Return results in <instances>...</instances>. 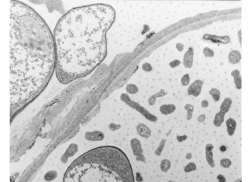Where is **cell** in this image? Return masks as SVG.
I'll list each match as a JSON object with an SVG mask.
<instances>
[{
  "label": "cell",
  "mask_w": 251,
  "mask_h": 182,
  "mask_svg": "<svg viewBox=\"0 0 251 182\" xmlns=\"http://www.w3.org/2000/svg\"><path fill=\"white\" fill-rule=\"evenodd\" d=\"M10 116L43 92L56 70L54 35L42 17L28 5L9 2Z\"/></svg>",
  "instance_id": "1"
},
{
  "label": "cell",
  "mask_w": 251,
  "mask_h": 182,
  "mask_svg": "<svg viewBox=\"0 0 251 182\" xmlns=\"http://www.w3.org/2000/svg\"><path fill=\"white\" fill-rule=\"evenodd\" d=\"M116 19L114 8L91 4L72 9L56 25V76L66 84L92 73L107 54L106 33Z\"/></svg>",
  "instance_id": "2"
},
{
  "label": "cell",
  "mask_w": 251,
  "mask_h": 182,
  "mask_svg": "<svg viewBox=\"0 0 251 182\" xmlns=\"http://www.w3.org/2000/svg\"><path fill=\"white\" fill-rule=\"evenodd\" d=\"M130 162L116 147L90 150L72 162L66 170L65 182H133Z\"/></svg>",
  "instance_id": "3"
},
{
  "label": "cell",
  "mask_w": 251,
  "mask_h": 182,
  "mask_svg": "<svg viewBox=\"0 0 251 182\" xmlns=\"http://www.w3.org/2000/svg\"><path fill=\"white\" fill-rule=\"evenodd\" d=\"M121 100L123 101L126 104H127L128 105H129L130 107H132V108H136L138 112H140V113H141L142 115H143L144 116L147 118L148 120L150 121H152V122H154V121H157V118H156L153 115L150 114V113L148 112V111H147L144 108H143L142 106H140L139 104H137V103H135L134 102H133V101H131V99L129 98V97L127 95V94H122L121 95Z\"/></svg>",
  "instance_id": "4"
},
{
  "label": "cell",
  "mask_w": 251,
  "mask_h": 182,
  "mask_svg": "<svg viewBox=\"0 0 251 182\" xmlns=\"http://www.w3.org/2000/svg\"><path fill=\"white\" fill-rule=\"evenodd\" d=\"M203 82L201 80H195L191 85H189L188 89V94L194 97H198L202 92Z\"/></svg>",
  "instance_id": "5"
},
{
  "label": "cell",
  "mask_w": 251,
  "mask_h": 182,
  "mask_svg": "<svg viewBox=\"0 0 251 182\" xmlns=\"http://www.w3.org/2000/svg\"><path fill=\"white\" fill-rule=\"evenodd\" d=\"M131 148L133 150V154L137 157V160H140V157H143V149L140 140L137 138H133L130 142Z\"/></svg>",
  "instance_id": "6"
},
{
  "label": "cell",
  "mask_w": 251,
  "mask_h": 182,
  "mask_svg": "<svg viewBox=\"0 0 251 182\" xmlns=\"http://www.w3.org/2000/svg\"><path fill=\"white\" fill-rule=\"evenodd\" d=\"M85 138L88 141H102L104 139L105 135L101 131L86 132L85 133Z\"/></svg>",
  "instance_id": "7"
},
{
  "label": "cell",
  "mask_w": 251,
  "mask_h": 182,
  "mask_svg": "<svg viewBox=\"0 0 251 182\" xmlns=\"http://www.w3.org/2000/svg\"><path fill=\"white\" fill-rule=\"evenodd\" d=\"M78 150V146L77 145V144H75V143H72V144L68 147V148L67 149L65 153L64 154V155L62 156V157H61L62 163H64V164L67 163L68 157H73V156L77 153Z\"/></svg>",
  "instance_id": "8"
},
{
  "label": "cell",
  "mask_w": 251,
  "mask_h": 182,
  "mask_svg": "<svg viewBox=\"0 0 251 182\" xmlns=\"http://www.w3.org/2000/svg\"><path fill=\"white\" fill-rule=\"evenodd\" d=\"M193 58H194V50L192 47H189L188 51L186 52L184 56V66L187 68H191L193 65Z\"/></svg>",
  "instance_id": "9"
},
{
  "label": "cell",
  "mask_w": 251,
  "mask_h": 182,
  "mask_svg": "<svg viewBox=\"0 0 251 182\" xmlns=\"http://www.w3.org/2000/svg\"><path fill=\"white\" fill-rule=\"evenodd\" d=\"M137 131L138 134L143 138H149L151 136L150 129L143 123H140L137 125Z\"/></svg>",
  "instance_id": "10"
},
{
  "label": "cell",
  "mask_w": 251,
  "mask_h": 182,
  "mask_svg": "<svg viewBox=\"0 0 251 182\" xmlns=\"http://www.w3.org/2000/svg\"><path fill=\"white\" fill-rule=\"evenodd\" d=\"M213 145L211 143L207 144L205 147V157H206V160L208 162V164L212 167L214 168L215 167V162L213 160V153H212V149H213Z\"/></svg>",
  "instance_id": "11"
},
{
  "label": "cell",
  "mask_w": 251,
  "mask_h": 182,
  "mask_svg": "<svg viewBox=\"0 0 251 182\" xmlns=\"http://www.w3.org/2000/svg\"><path fill=\"white\" fill-rule=\"evenodd\" d=\"M226 125L227 127V133L229 136H233L237 128V122L232 118H229L226 121Z\"/></svg>",
  "instance_id": "12"
},
{
  "label": "cell",
  "mask_w": 251,
  "mask_h": 182,
  "mask_svg": "<svg viewBox=\"0 0 251 182\" xmlns=\"http://www.w3.org/2000/svg\"><path fill=\"white\" fill-rule=\"evenodd\" d=\"M176 110V107L173 104H165L162 105L160 107V112L163 115H169L173 113Z\"/></svg>",
  "instance_id": "13"
},
{
  "label": "cell",
  "mask_w": 251,
  "mask_h": 182,
  "mask_svg": "<svg viewBox=\"0 0 251 182\" xmlns=\"http://www.w3.org/2000/svg\"><path fill=\"white\" fill-rule=\"evenodd\" d=\"M231 75L234 78V82L236 88L238 89H240L242 87V79H241L240 72L239 70H234L231 72Z\"/></svg>",
  "instance_id": "14"
},
{
  "label": "cell",
  "mask_w": 251,
  "mask_h": 182,
  "mask_svg": "<svg viewBox=\"0 0 251 182\" xmlns=\"http://www.w3.org/2000/svg\"><path fill=\"white\" fill-rule=\"evenodd\" d=\"M241 60V54L238 51H233L229 54V61L232 64H238Z\"/></svg>",
  "instance_id": "15"
},
{
  "label": "cell",
  "mask_w": 251,
  "mask_h": 182,
  "mask_svg": "<svg viewBox=\"0 0 251 182\" xmlns=\"http://www.w3.org/2000/svg\"><path fill=\"white\" fill-rule=\"evenodd\" d=\"M231 105H232V100H231V98H225L224 100H223V103H222V105H221L220 112H222V113H224V114L227 113H228V111L229 110V108H230Z\"/></svg>",
  "instance_id": "16"
},
{
  "label": "cell",
  "mask_w": 251,
  "mask_h": 182,
  "mask_svg": "<svg viewBox=\"0 0 251 182\" xmlns=\"http://www.w3.org/2000/svg\"><path fill=\"white\" fill-rule=\"evenodd\" d=\"M224 116L225 114L222 112L216 113L214 120H213V125L216 127H220L223 123H224Z\"/></svg>",
  "instance_id": "17"
},
{
  "label": "cell",
  "mask_w": 251,
  "mask_h": 182,
  "mask_svg": "<svg viewBox=\"0 0 251 182\" xmlns=\"http://www.w3.org/2000/svg\"><path fill=\"white\" fill-rule=\"evenodd\" d=\"M171 166V163L169 160L163 159L161 162V170L163 172H167L170 170Z\"/></svg>",
  "instance_id": "18"
},
{
  "label": "cell",
  "mask_w": 251,
  "mask_h": 182,
  "mask_svg": "<svg viewBox=\"0 0 251 182\" xmlns=\"http://www.w3.org/2000/svg\"><path fill=\"white\" fill-rule=\"evenodd\" d=\"M57 177V172L55 170H51L48 171L47 174L44 175V180L47 181H51L54 180Z\"/></svg>",
  "instance_id": "19"
},
{
  "label": "cell",
  "mask_w": 251,
  "mask_h": 182,
  "mask_svg": "<svg viewBox=\"0 0 251 182\" xmlns=\"http://www.w3.org/2000/svg\"><path fill=\"white\" fill-rule=\"evenodd\" d=\"M126 91H127V93H129V94L134 95L138 92L139 89H138V88H137V86L135 85V84H128L127 86H126Z\"/></svg>",
  "instance_id": "20"
},
{
  "label": "cell",
  "mask_w": 251,
  "mask_h": 182,
  "mask_svg": "<svg viewBox=\"0 0 251 182\" xmlns=\"http://www.w3.org/2000/svg\"><path fill=\"white\" fill-rule=\"evenodd\" d=\"M209 94L212 96V98L215 102H218L220 99V92L217 88H212L209 91Z\"/></svg>",
  "instance_id": "21"
},
{
  "label": "cell",
  "mask_w": 251,
  "mask_h": 182,
  "mask_svg": "<svg viewBox=\"0 0 251 182\" xmlns=\"http://www.w3.org/2000/svg\"><path fill=\"white\" fill-rule=\"evenodd\" d=\"M167 94V92L164 90H161L157 94L153 95V96H151L150 98H149V100H148V102H149L150 105H154V103H155V99L156 98L155 97H160V96H163V95H165Z\"/></svg>",
  "instance_id": "22"
},
{
  "label": "cell",
  "mask_w": 251,
  "mask_h": 182,
  "mask_svg": "<svg viewBox=\"0 0 251 182\" xmlns=\"http://www.w3.org/2000/svg\"><path fill=\"white\" fill-rule=\"evenodd\" d=\"M184 108H185V109H187V111H188L187 119H188V120H190V119H192V113H193V111H194V107L192 106V105L188 104V105H186L185 106H184Z\"/></svg>",
  "instance_id": "23"
},
{
  "label": "cell",
  "mask_w": 251,
  "mask_h": 182,
  "mask_svg": "<svg viewBox=\"0 0 251 182\" xmlns=\"http://www.w3.org/2000/svg\"><path fill=\"white\" fill-rule=\"evenodd\" d=\"M184 171L187 172V173H188V172H192L193 171V170H195L196 164H195V163H192V162L188 163V164L185 166V168H184Z\"/></svg>",
  "instance_id": "24"
},
{
  "label": "cell",
  "mask_w": 251,
  "mask_h": 182,
  "mask_svg": "<svg viewBox=\"0 0 251 182\" xmlns=\"http://www.w3.org/2000/svg\"><path fill=\"white\" fill-rule=\"evenodd\" d=\"M203 54L206 57H212L214 56V51L209 47H205L203 50Z\"/></svg>",
  "instance_id": "25"
},
{
  "label": "cell",
  "mask_w": 251,
  "mask_h": 182,
  "mask_svg": "<svg viewBox=\"0 0 251 182\" xmlns=\"http://www.w3.org/2000/svg\"><path fill=\"white\" fill-rule=\"evenodd\" d=\"M220 164L223 168H229L231 166V164H232V162H231V160L229 159L224 158V159H222L220 160Z\"/></svg>",
  "instance_id": "26"
},
{
  "label": "cell",
  "mask_w": 251,
  "mask_h": 182,
  "mask_svg": "<svg viewBox=\"0 0 251 182\" xmlns=\"http://www.w3.org/2000/svg\"><path fill=\"white\" fill-rule=\"evenodd\" d=\"M181 82H182V84L183 86H188V84H189V82H190L189 74H184V75L182 78Z\"/></svg>",
  "instance_id": "27"
},
{
  "label": "cell",
  "mask_w": 251,
  "mask_h": 182,
  "mask_svg": "<svg viewBox=\"0 0 251 182\" xmlns=\"http://www.w3.org/2000/svg\"><path fill=\"white\" fill-rule=\"evenodd\" d=\"M120 127L121 126L119 125V124H116V123H111L109 125V128L112 131H115L116 130V129H119Z\"/></svg>",
  "instance_id": "28"
},
{
  "label": "cell",
  "mask_w": 251,
  "mask_h": 182,
  "mask_svg": "<svg viewBox=\"0 0 251 182\" xmlns=\"http://www.w3.org/2000/svg\"><path fill=\"white\" fill-rule=\"evenodd\" d=\"M142 68H143V70L144 71V72H151V71L153 70V68L151 67V65L149 63L143 64V66H142Z\"/></svg>",
  "instance_id": "29"
},
{
  "label": "cell",
  "mask_w": 251,
  "mask_h": 182,
  "mask_svg": "<svg viewBox=\"0 0 251 182\" xmlns=\"http://www.w3.org/2000/svg\"><path fill=\"white\" fill-rule=\"evenodd\" d=\"M180 64H181V61H178V60H174V61H171V63H170V66H171L172 68H176V67H178Z\"/></svg>",
  "instance_id": "30"
},
{
  "label": "cell",
  "mask_w": 251,
  "mask_h": 182,
  "mask_svg": "<svg viewBox=\"0 0 251 182\" xmlns=\"http://www.w3.org/2000/svg\"><path fill=\"white\" fill-rule=\"evenodd\" d=\"M176 48L178 51H182L184 50V45L182 43H178L176 44Z\"/></svg>",
  "instance_id": "31"
},
{
  "label": "cell",
  "mask_w": 251,
  "mask_h": 182,
  "mask_svg": "<svg viewBox=\"0 0 251 182\" xmlns=\"http://www.w3.org/2000/svg\"><path fill=\"white\" fill-rule=\"evenodd\" d=\"M177 139H178V142H183L184 140H185V139H187V136L184 135V136H177Z\"/></svg>",
  "instance_id": "32"
},
{
  "label": "cell",
  "mask_w": 251,
  "mask_h": 182,
  "mask_svg": "<svg viewBox=\"0 0 251 182\" xmlns=\"http://www.w3.org/2000/svg\"><path fill=\"white\" fill-rule=\"evenodd\" d=\"M202 106L203 107V108H206V107L208 106V102L206 100H203L202 102Z\"/></svg>",
  "instance_id": "33"
},
{
  "label": "cell",
  "mask_w": 251,
  "mask_h": 182,
  "mask_svg": "<svg viewBox=\"0 0 251 182\" xmlns=\"http://www.w3.org/2000/svg\"><path fill=\"white\" fill-rule=\"evenodd\" d=\"M217 179H218V181H226V179H225V178L223 175H218V176H217Z\"/></svg>",
  "instance_id": "34"
},
{
  "label": "cell",
  "mask_w": 251,
  "mask_h": 182,
  "mask_svg": "<svg viewBox=\"0 0 251 182\" xmlns=\"http://www.w3.org/2000/svg\"><path fill=\"white\" fill-rule=\"evenodd\" d=\"M205 117L204 115H202V116H200V117L198 118V121H199V122H203V121L205 120Z\"/></svg>",
  "instance_id": "35"
},
{
  "label": "cell",
  "mask_w": 251,
  "mask_h": 182,
  "mask_svg": "<svg viewBox=\"0 0 251 182\" xmlns=\"http://www.w3.org/2000/svg\"><path fill=\"white\" fill-rule=\"evenodd\" d=\"M220 150H222V151H225L226 150V147H224V146H223V147H221Z\"/></svg>",
  "instance_id": "36"
},
{
  "label": "cell",
  "mask_w": 251,
  "mask_h": 182,
  "mask_svg": "<svg viewBox=\"0 0 251 182\" xmlns=\"http://www.w3.org/2000/svg\"><path fill=\"white\" fill-rule=\"evenodd\" d=\"M186 157H187V158H190V157H191V154H188V155L186 156Z\"/></svg>",
  "instance_id": "37"
}]
</instances>
